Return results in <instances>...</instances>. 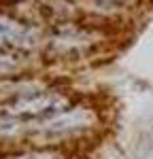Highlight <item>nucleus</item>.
I'll return each mask as SVG.
<instances>
[{"label":"nucleus","mask_w":153,"mask_h":159,"mask_svg":"<svg viewBox=\"0 0 153 159\" xmlns=\"http://www.w3.org/2000/svg\"><path fill=\"white\" fill-rule=\"evenodd\" d=\"M76 102V98L60 85H49L45 89H38L34 93H28V96H19L15 100L4 102L0 108L4 112H9L11 117L19 119L26 125H36V123L49 121L53 117H58L60 112L72 106Z\"/></svg>","instance_id":"3"},{"label":"nucleus","mask_w":153,"mask_h":159,"mask_svg":"<svg viewBox=\"0 0 153 159\" xmlns=\"http://www.w3.org/2000/svg\"><path fill=\"white\" fill-rule=\"evenodd\" d=\"M36 60L38 57H32V55H21V53L0 49V79L32 72L36 66Z\"/></svg>","instance_id":"6"},{"label":"nucleus","mask_w":153,"mask_h":159,"mask_svg":"<svg viewBox=\"0 0 153 159\" xmlns=\"http://www.w3.org/2000/svg\"><path fill=\"white\" fill-rule=\"evenodd\" d=\"M0 159H72V151L70 148H58V147L24 144V147L2 148Z\"/></svg>","instance_id":"5"},{"label":"nucleus","mask_w":153,"mask_h":159,"mask_svg":"<svg viewBox=\"0 0 153 159\" xmlns=\"http://www.w3.org/2000/svg\"><path fill=\"white\" fill-rule=\"evenodd\" d=\"M117 28L87 17L47 25L43 55L53 61H85L113 45Z\"/></svg>","instance_id":"2"},{"label":"nucleus","mask_w":153,"mask_h":159,"mask_svg":"<svg viewBox=\"0 0 153 159\" xmlns=\"http://www.w3.org/2000/svg\"><path fill=\"white\" fill-rule=\"evenodd\" d=\"M104 125H106L104 108L98 102L76 100L72 106H68L58 117L36 123V125H30L24 144L58 147L72 151V147L100 136Z\"/></svg>","instance_id":"1"},{"label":"nucleus","mask_w":153,"mask_h":159,"mask_svg":"<svg viewBox=\"0 0 153 159\" xmlns=\"http://www.w3.org/2000/svg\"><path fill=\"white\" fill-rule=\"evenodd\" d=\"M45 30L47 28L0 7V49L38 57L45 51Z\"/></svg>","instance_id":"4"}]
</instances>
